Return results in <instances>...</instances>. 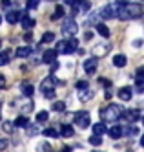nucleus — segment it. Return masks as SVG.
Listing matches in <instances>:
<instances>
[{"label": "nucleus", "instance_id": "1", "mask_svg": "<svg viewBox=\"0 0 144 152\" xmlns=\"http://www.w3.org/2000/svg\"><path fill=\"white\" fill-rule=\"evenodd\" d=\"M140 15H142V7H140V4H130V2H122V4H119L117 17H119L120 20L139 18Z\"/></svg>", "mask_w": 144, "mask_h": 152}, {"label": "nucleus", "instance_id": "2", "mask_svg": "<svg viewBox=\"0 0 144 152\" xmlns=\"http://www.w3.org/2000/svg\"><path fill=\"white\" fill-rule=\"evenodd\" d=\"M122 114H124V108L120 104L111 103V104H108L106 108H102L101 117H102V121H106V123H115V121H119V119L122 117Z\"/></svg>", "mask_w": 144, "mask_h": 152}, {"label": "nucleus", "instance_id": "3", "mask_svg": "<svg viewBox=\"0 0 144 152\" xmlns=\"http://www.w3.org/2000/svg\"><path fill=\"white\" fill-rule=\"evenodd\" d=\"M59 84V79L57 77H53V75H49V77H46L42 81V84H40V90H42V94L48 97V99H53L55 97V86Z\"/></svg>", "mask_w": 144, "mask_h": 152}, {"label": "nucleus", "instance_id": "4", "mask_svg": "<svg viewBox=\"0 0 144 152\" xmlns=\"http://www.w3.org/2000/svg\"><path fill=\"white\" fill-rule=\"evenodd\" d=\"M77 29H79V26H77V22H75L73 17L64 20V24H62V33H64L66 37H75V35H77Z\"/></svg>", "mask_w": 144, "mask_h": 152}, {"label": "nucleus", "instance_id": "5", "mask_svg": "<svg viewBox=\"0 0 144 152\" xmlns=\"http://www.w3.org/2000/svg\"><path fill=\"white\" fill-rule=\"evenodd\" d=\"M91 123V117H90V112H86V110H80V112H77L75 114V125L77 126H80V128H88Z\"/></svg>", "mask_w": 144, "mask_h": 152}, {"label": "nucleus", "instance_id": "6", "mask_svg": "<svg viewBox=\"0 0 144 152\" xmlns=\"http://www.w3.org/2000/svg\"><path fill=\"white\" fill-rule=\"evenodd\" d=\"M117 11H119V4H108L104 6L101 11H98V15H101V18H115L117 17Z\"/></svg>", "mask_w": 144, "mask_h": 152}, {"label": "nucleus", "instance_id": "7", "mask_svg": "<svg viewBox=\"0 0 144 152\" xmlns=\"http://www.w3.org/2000/svg\"><path fill=\"white\" fill-rule=\"evenodd\" d=\"M24 17H26V11H9V13L6 15V20H7L9 24H17V22H20Z\"/></svg>", "mask_w": 144, "mask_h": 152}, {"label": "nucleus", "instance_id": "8", "mask_svg": "<svg viewBox=\"0 0 144 152\" xmlns=\"http://www.w3.org/2000/svg\"><path fill=\"white\" fill-rule=\"evenodd\" d=\"M55 51L57 53H64V55H69V53H73L71 46H69V40H60L57 42V48H55Z\"/></svg>", "mask_w": 144, "mask_h": 152}, {"label": "nucleus", "instance_id": "9", "mask_svg": "<svg viewBox=\"0 0 144 152\" xmlns=\"http://www.w3.org/2000/svg\"><path fill=\"white\" fill-rule=\"evenodd\" d=\"M84 72L90 73V75H93L97 72V57H91V59L84 61Z\"/></svg>", "mask_w": 144, "mask_h": 152}, {"label": "nucleus", "instance_id": "10", "mask_svg": "<svg viewBox=\"0 0 144 152\" xmlns=\"http://www.w3.org/2000/svg\"><path fill=\"white\" fill-rule=\"evenodd\" d=\"M55 61H57V51H55V50H46V51L42 53V62L53 64Z\"/></svg>", "mask_w": 144, "mask_h": 152}, {"label": "nucleus", "instance_id": "11", "mask_svg": "<svg viewBox=\"0 0 144 152\" xmlns=\"http://www.w3.org/2000/svg\"><path fill=\"white\" fill-rule=\"evenodd\" d=\"M20 90H22V94H24L26 97H33V94H35V86H33L31 83H27V81H24L20 84Z\"/></svg>", "mask_w": 144, "mask_h": 152}, {"label": "nucleus", "instance_id": "12", "mask_svg": "<svg viewBox=\"0 0 144 152\" xmlns=\"http://www.w3.org/2000/svg\"><path fill=\"white\" fill-rule=\"evenodd\" d=\"M108 134H109V137H113V139H119L120 136L124 134V128L122 126H119V125H115V126H111L108 130Z\"/></svg>", "mask_w": 144, "mask_h": 152}, {"label": "nucleus", "instance_id": "13", "mask_svg": "<svg viewBox=\"0 0 144 152\" xmlns=\"http://www.w3.org/2000/svg\"><path fill=\"white\" fill-rule=\"evenodd\" d=\"M122 117H126L128 121H131V123H135L137 119H140V112L133 108V110H128L126 114H122Z\"/></svg>", "mask_w": 144, "mask_h": 152}, {"label": "nucleus", "instance_id": "14", "mask_svg": "<svg viewBox=\"0 0 144 152\" xmlns=\"http://www.w3.org/2000/svg\"><path fill=\"white\" fill-rule=\"evenodd\" d=\"M131 94H133V92H131L130 86H122V88L119 90V97H120L122 101H130V99H131Z\"/></svg>", "mask_w": 144, "mask_h": 152}, {"label": "nucleus", "instance_id": "15", "mask_svg": "<svg viewBox=\"0 0 144 152\" xmlns=\"http://www.w3.org/2000/svg\"><path fill=\"white\" fill-rule=\"evenodd\" d=\"M31 46H20V48H17V57H20V59H26V57H29L31 55Z\"/></svg>", "mask_w": 144, "mask_h": 152}, {"label": "nucleus", "instance_id": "16", "mask_svg": "<svg viewBox=\"0 0 144 152\" xmlns=\"http://www.w3.org/2000/svg\"><path fill=\"white\" fill-rule=\"evenodd\" d=\"M20 24H22V28H24V29H33V28H35V24H37V20L31 18V17H24V18L20 20Z\"/></svg>", "mask_w": 144, "mask_h": 152}, {"label": "nucleus", "instance_id": "17", "mask_svg": "<svg viewBox=\"0 0 144 152\" xmlns=\"http://www.w3.org/2000/svg\"><path fill=\"white\" fill-rule=\"evenodd\" d=\"M95 26H97V31H98V35H101V37H104V39L109 37V28H108L106 24L98 22V24H95Z\"/></svg>", "mask_w": 144, "mask_h": 152}, {"label": "nucleus", "instance_id": "18", "mask_svg": "<svg viewBox=\"0 0 144 152\" xmlns=\"http://www.w3.org/2000/svg\"><path fill=\"white\" fill-rule=\"evenodd\" d=\"M108 50H109V44H98L93 48V53H95V57H101V55H106Z\"/></svg>", "mask_w": 144, "mask_h": 152}, {"label": "nucleus", "instance_id": "19", "mask_svg": "<svg viewBox=\"0 0 144 152\" xmlns=\"http://www.w3.org/2000/svg\"><path fill=\"white\" fill-rule=\"evenodd\" d=\"M126 62H128L126 55H120V53H119V55H115V57H113V64H115L117 68H122V66H126Z\"/></svg>", "mask_w": 144, "mask_h": 152}, {"label": "nucleus", "instance_id": "20", "mask_svg": "<svg viewBox=\"0 0 144 152\" xmlns=\"http://www.w3.org/2000/svg\"><path fill=\"white\" fill-rule=\"evenodd\" d=\"M80 101L82 103H86V101H90L91 97H93V90H90V88H82V92H80Z\"/></svg>", "mask_w": 144, "mask_h": 152}, {"label": "nucleus", "instance_id": "21", "mask_svg": "<svg viewBox=\"0 0 144 152\" xmlns=\"http://www.w3.org/2000/svg\"><path fill=\"white\" fill-rule=\"evenodd\" d=\"M73 126H69V125H62L60 126V136H64V137H71L73 136Z\"/></svg>", "mask_w": 144, "mask_h": 152}, {"label": "nucleus", "instance_id": "22", "mask_svg": "<svg viewBox=\"0 0 144 152\" xmlns=\"http://www.w3.org/2000/svg\"><path fill=\"white\" fill-rule=\"evenodd\" d=\"M11 61V51L6 50V51H0V66H4V64H7Z\"/></svg>", "mask_w": 144, "mask_h": 152}, {"label": "nucleus", "instance_id": "23", "mask_svg": "<svg viewBox=\"0 0 144 152\" xmlns=\"http://www.w3.org/2000/svg\"><path fill=\"white\" fill-rule=\"evenodd\" d=\"M13 125H15V126H29V119H27L26 115H20V117L15 119Z\"/></svg>", "mask_w": 144, "mask_h": 152}, {"label": "nucleus", "instance_id": "24", "mask_svg": "<svg viewBox=\"0 0 144 152\" xmlns=\"http://www.w3.org/2000/svg\"><path fill=\"white\" fill-rule=\"evenodd\" d=\"M106 132V126H104V123H95L93 125V134H97V136H102Z\"/></svg>", "mask_w": 144, "mask_h": 152}, {"label": "nucleus", "instance_id": "25", "mask_svg": "<svg viewBox=\"0 0 144 152\" xmlns=\"http://www.w3.org/2000/svg\"><path fill=\"white\" fill-rule=\"evenodd\" d=\"M44 136H46V137H59L60 136V130H57V128H46V130H44Z\"/></svg>", "mask_w": 144, "mask_h": 152}, {"label": "nucleus", "instance_id": "26", "mask_svg": "<svg viewBox=\"0 0 144 152\" xmlns=\"http://www.w3.org/2000/svg\"><path fill=\"white\" fill-rule=\"evenodd\" d=\"M64 13H66V11H64V7H62V6H59V7H55V13L51 15V18H53V20H59V18H62V17H64Z\"/></svg>", "mask_w": 144, "mask_h": 152}, {"label": "nucleus", "instance_id": "27", "mask_svg": "<svg viewBox=\"0 0 144 152\" xmlns=\"http://www.w3.org/2000/svg\"><path fill=\"white\" fill-rule=\"evenodd\" d=\"M48 119H49V114H48L46 110H42V112L37 114V123H46Z\"/></svg>", "mask_w": 144, "mask_h": 152}, {"label": "nucleus", "instance_id": "28", "mask_svg": "<svg viewBox=\"0 0 144 152\" xmlns=\"http://www.w3.org/2000/svg\"><path fill=\"white\" fill-rule=\"evenodd\" d=\"M53 110L55 112H64L66 110V103H62V101H57V103H53Z\"/></svg>", "mask_w": 144, "mask_h": 152}, {"label": "nucleus", "instance_id": "29", "mask_svg": "<svg viewBox=\"0 0 144 152\" xmlns=\"http://www.w3.org/2000/svg\"><path fill=\"white\" fill-rule=\"evenodd\" d=\"M55 40V33H51V31H46V33L42 35V42L46 44V42H53Z\"/></svg>", "mask_w": 144, "mask_h": 152}, {"label": "nucleus", "instance_id": "30", "mask_svg": "<svg viewBox=\"0 0 144 152\" xmlns=\"http://www.w3.org/2000/svg\"><path fill=\"white\" fill-rule=\"evenodd\" d=\"M90 143H91L93 147H98V145L102 143V137H101V136H97V134H93V136L90 137Z\"/></svg>", "mask_w": 144, "mask_h": 152}, {"label": "nucleus", "instance_id": "31", "mask_svg": "<svg viewBox=\"0 0 144 152\" xmlns=\"http://www.w3.org/2000/svg\"><path fill=\"white\" fill-rule=\"evenodd\" d=\"M13 126H15V125L11 123V121H4V126H2V128H4L6 132L9 134V132H13Z\"/></svg>", "mask_w": 144, "mask_h": 152}, {"label": "nucleus", "instance_id": "32", "mask_svg": "<svg viewBox=\"0 0 144 152\" xmlns=\"http://www.w3.org/2000/svg\"><path fill=\"white\" fill-rule=\"evenodd\" d=\"M38 2L40 0H27V9H37V6H38Z\"/></svg>", "mask_w": 144, "mask_h": 152}, {"label": "nucleus", "instance_id": "33", "mask_svg": "<svg viewBox=\"0 0 144 152\" xmlns=\"http://www.w3.org/2000/svg\"><path fill=\"white\" fill-rule=\"evenodd\" d=\"M137 92L140 94L144 92V79H139V77H137Z\"/></svg>", "mask_w": 144, "mask_h": 152}, {"label": "nucleus", "instance_id": "34", "mask_svg": "<svg viewBox=\"0 0 144 152\" xmlns=\"http://www.w3.org/2000/svg\"><path fill=\"white\" fill-rule=\"evenodd\" d=\"M38 152H51V147H49L48 143H42V145L38 147Z\"/></svg>", "mask_w": 144, "mask_h": 152}, {"label": "nucleus", "instance_id": "35", "mask_svg": "<svg viewBox=\"0 0 144 152\" xmlns=\"http://www.w3.org/2000/svg\"><path fill=\"white\" fill-rule=\"evenodd\" d=\"M69 46H71V50L75 51L77 48H79V40H77L75 37H73V39H69Z\"/></svg>", "mask_w": 144, "mask_h": 152}, {"label": "nucleus", "instance_id": "36", "mask_svg": "<svg viewBox=\"0 0 144 152\" xmlns=\"http://www.w3.org/2000/svg\"><path fill=\"white\" fill-rule=\"evenodd\" d=\"M98 83H101V84H102V86H104V88H109V86H111V83H109V81H108V79H104V77H102V79H101V81H98Z\"/></svg>", "mask_w": 144, "mask_h": 152}, {"label": "nucleus", "instance_id": "37", "mask_svg": "<svg viewBox=\"0 0 144 152\" xmlns=\"http://www.w3.org/2000/svg\"><path fill=\"white\" fill-rule=\"evenodd\" d=\"M77 88H79V90L88 88V83H86V81H79V83H77Z\"/></svg>", "mask_w": 144, "mask_h": 152}, {"label": "nucleus", "instance_id": "38", "mask_svg": "<svg viewBox=\"0 0 144 152\" xmlns=\"http://www.w3.org/2000/svg\"><path fill=\"white\" fill-rule=\"evenodd\" d=\"M137 77H139V79H144V66H140V68L137 70Z\"/></svg>", "mask_w": 144, "mask_h": 152}, {"label": "nucleus", "instance_id": "39", "mask_svg": "<svg viewBox=\"0 0 144 152\" xmlns=\"http://www.w3.org/2000/svg\"><path fill=\"white\" fill-rule=\"evenodd\" d=\"M7 148V141L6 139H0V150H6Z\"/></svg>", "mask_w": 144, "mask_h": 152}, {"label": "nucleus", "instance_id": "40", "mask_svg": "<svg viewBox=\"0 0 144 152\" xmlns=\"http://www.w3.org/2000/svg\"><path fill=\"white\" fill-rule=\"evenodd\" d=\"M24 40H26V42H33V35H31V33H26V35H24Z\"/></svg>", "mask_w": 144, "mask_h": 152}, {"label": "nucleus", "instance_id": "41", "mask_svg": "<svg viewBox=\"0 0 144 152\" xmlns=\"http://www.w3.org/2000/svg\"><path fill=\"white\" fill-rule=\"evenodd\" d=\"M9 4H11V0H2L0 2V6H4V7H9Z\"/></svg>", "mask_w": 144, "mask_h": 152}, {"label": "nucleus", "instance_id": "42", "mask_svg": "<svg viewBox=\"0 0 144 152\" xmlns=\"http://www.w3.org/2000/svg\"><path fill=\"white\" fill-rule=\"evenodd\" d=\"M88 40H90V39H93V33H91V31H86V35H84Z\"/></svg>", "mask_w": 144, "mask_h": 152}, {"label": "nucleus", "instance_id": "43", "mask_svg": "<svg viewBox=\"0 0 144 152\" xmlns=\"http://www.w3.org/2000/svg\"><path fill=\"white\" fill-rule=\"evenodd\" d=\"M4 83H6V79H4V75H0V88L4 86Z\"/></svg>", "mask_w": 144, "mask_h": 152}, {"label": "nucleus", "instance_id": "44", "mask_svg": "<svg viewBox=\"0 0 144 152\" xmlns=\"http://www.w3.org/2000/svg\"><path fill=\"white\" fill-rule=\"evenodd\" d=\"M60 152H71V148H69V147H66V148H62Z\"/></svg>", "mask_w": 144, "mask_h": 152}, {"label": "nucleus", "instance_id": "45", "mask_svg": "<svg viewBox=\"0 0 144 152\" xmlns=\"http://www.w3.org/2000/svg\"><path fill=\"white\" fill-rule=\"evenodd\" d=\"M140 145L144 147V136H140Z\"/></svg>", "mask_w": 144, "mask_h": 152}, {"label": "nucleus", "instance_id": "46", "mask_svg": "<svg viewBox=\"0 0 144 152\" xmlns=\"http://www.w3.org/2000/svg\"><path fill=\"white\" fill-rule=\"evenodd\" d=\"M142 125H144V115H142Z\"/></svg>", "mask_w": 144, "mask_h": 152}, {"label": "nucleus", "instance_id": "47", "mask_svg": "<svg viewBox=\"0 0 144 152\" xmlns=\"http://www.w3.org/2000/svg\"><path fill=\"white\" fill-rule=\"evenodd\" d=\"M0 46H2V39H0Z\"/></svg>", "mask_w": 144, "mask_h": 152}, {"label": "nucleus", "instance_id": "48", "mask_svg": "<svg viewBox=\"0 0 144 152\" xmlns=\"http://www.w3.org/2000/svg\"><path fill=\"white\" fill-rule=\"evenodd\" d=\"M0 24H2V17H0Z\"/></svg>", "mask_w": 144, "mask_h": 152}, {"label": "nucleus", "instance_id": "49", "mask_svg": "<svg viewBox=\"0 0 144 152\" xmlns=\"http://www.w3.org/2000/svg\"><path fill=\"white\" fill-rule=\"evenodd\" d=\"M93 152H97V150H93Z\"/></svg>", "mask_w": 144, "mask_h": 152}]
</instances>
